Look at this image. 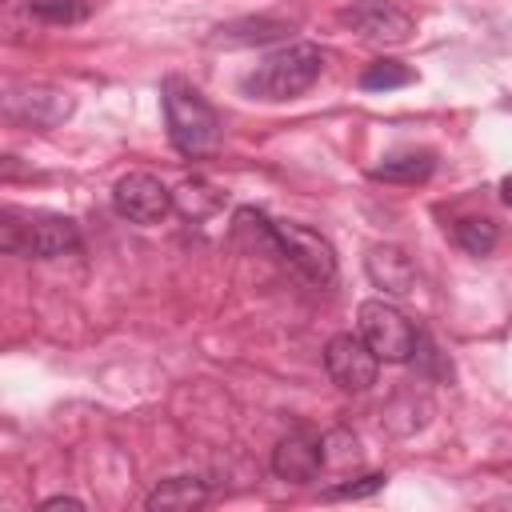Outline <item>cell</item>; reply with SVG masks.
Instances as JSON below:
<instances>
[{
	"label": "cell",
	"instance_id": "6da1fadb",
	"mask_svg": "<svg viewBox=\"0 0 512 512\" xmlns=\"http://www.w3.org/2000/svg\"><path fill=\"white\" fill-rule=\"evenodd\" d=\"M324 72V52L316 44H284L276 52H268L244 80L240 92L248 100H264V104H284L304 96Z\"/></svg>",
	"mask_w": 512,
	"mask_h": 512
},
{
	"label": "cell",
	"instance_id": "7a4b0ae2",
	"mask_svg": "<svg viewBox=\"0 0 512 512\" xmlns=\"http://www.w3.org/2000/svg\"><path fill=\"white\" fill-rule=\"evenodd\" d=\"M160 104H164L168 140L180 156H208L220 144V116L200 96V88H192L180 76H168L160 88Z\"/></svg>",
	"mask_w": 512,
	"mask_h": 512
},
{
	"label": "cell",
	"instance_id": "3957f363",
	"mask_svg": "<svg viewBox=\"0 0 512 512\" xmlns=\"http://www.w3.org/2000/svg\"><path fill=\"white\" fill-rule=\"evenodd\" d=\"M0 248L24 260H56L80 248V228L60 212H0Z\"/></svg>",
	"mask_w": 512,
	"mask_h": 512
},
{
	"label": "cell",
	"instance_id": "277c9868",
	"mask_svg": "<svg viewBox=\"0 0 512 512\" xmlns=\"http://www.w3.org/2000/svg\"><path fill=\"white\" fill-rule=\"evenodd\" d=\"M356 316H360V336L368 340V348L380 360H388V364H408L412 360L420 332H416V324L396 304H388V300H364Z\"/></svg>",
	"mask_w": 512,
	"mask_h": 512
},
{
	"label": "cell",
	"instance_id": "5b68a950",
	"mask_svg": "<svg viewBox=\"0 0 512 512\" xmlns=\"http://www.w3.org/2000/svg\"><path fill=\"white\" fill-rule=\"evenodd\" d=\"M276 228V248H280V260H288L308 284H332L336 280V252L332 244L304 228V224H292V220H272Z\"/></svg>",
	"mask_w": 512,
	"mask_h": 512
},
{
	"label": "cell",
	"instance_id": "8992f818",
	"mask_svg": "<svg viewBox=\"0 0 512 512\" xmlns=\"http://www.w3.org/2000/svg\"><path fill=\"white\" fill-rule=\"evenodd\" d=\"M324 368L340 392H368L380 372V356L360 332H340L324 344Z\"/></svg>",
	"mask_w": 512,
	"mask_h": 512
},
{
	"label": "cell",
	"instance_id": "52a82bcc",
	"mask_svg": "<svg viewBox=\"0 0 512 512\" xmlns=\"http://www.w3.org/2000/svg\"><path fill=\"white\" fill-rule=\"evenodd\" d=\"M340 24L372 44H404L416 32V16L396 0H356L340 12Z\"/></svg>",
	"mask_w": 512,
	"mask_h": 512
},
{
	"label": "cell",
	"instance_id": "ba28073f",
	"mask_svg": "<svg viewBox=\"0 0 512 512\" xmlns=\"http://www.w3.org/2000/svg\"><path fill=\"white\" fill-rule=\"evenodd\" d=\"M112 208L132 224H160L176 208V192H168L152 172H128L112 184Z\"/></svg>",
	"mask_w": 512,
	"mask_h": 512
},
{
	"label": "cell",
	"instance_id": "9c48e42d",
	"mask_svg": "<svg viewBox=\"0 0 512 512\" xmlns=\"http://www.w3.org/2000/svg\"><path fill=\"white\" fill-rule=\"evenodd\" d=\"M72 108H76V100L64 88H48V84L12 88L4 96V116L24 128H56L72 116Z\"/></svg>",
	"mask_w": 512,
	"mask_h": 512
},
{
	"label": "cell",
	"instance_id": "30bf717a",
	"mask_svg": "<svg viewBox=\"0 0 512 512\" xmlns=\"http://www.w3.org/2000/svg\"><path fill=\"white\" fill-rule=\"evenodd\" d=\"M324 468V456H320V440L308 436V432H288L276 448H272V472L276 480L284 484H308L316 480Z\"/></svg>",
	"mask_w": 512,
	"mask_h": 512
},
{
	"label": "cell",
	"instance_id": "8fae6325",
	"mask_svg": "<svg viewBox=\"0 0 512 512\" xmlns=\"http://www.w3.org/2000/svg\"><path fill=\"white\" fill-rule=\"evenodd\" d=\"M364 272H368V280H372L380 292H388V296H408V292L416 288V264H412L408 252L396 248V244H376V248H368Z\"/></svg>",
	"mask_w": 512,
	"mask_h": 512
},
{
	"label": "cell",
	"instance_id": "7c38bea8",
	"mask_svg": "<svg viewBox=\"0 0 512 512\" xmlns=\"http://www.w3.org/2000/svg\"><path fill=\"white\" fill-rule=\"evenodd\" d=\"M288 32H292V20L284 16H240V20L220 24L208 36V48H252V44H272Z\"/></svg>",
	"mask_w": 512,
	"mask_h": 512
},
{
	"label": "cell",
	"instance_id": "4fadbf2b",
	"mask_svg": "<svg viewBox=\"0 0 512 512\" xmlns=\"http://www.w3.org/2000/svg\"><path fill=\"white\" fill-rule=\"evenodd\" d=\"M204 504H208V484L196 480V476H168L144 500L148 512H192V508H204Z\"/></svg>",
	"mask_w": 512,
	"mask_h": 512
},
{
	"label": "cell",
	"instance_id": "5bb4252c",
	"mask_svg": "<svg viewBox=\"0 0 512 512\" xmlns=\"http://www.w3.org/2000/svg\"><path fill=\"white\" fill-rule=\"evenodd\" d=\"M436 168V156L432 152H396V156H384L372 176L376 180H388V184H424Z\"/></svg>",
	"mask_w": 512,
	"mask_h": 512
},
{
	"label": "cell",
	"instance_id": "9a60e30c",
	"mask_svg": "<svg viewBox=\"0 0 512 512\" xmlns=\"http://www.w3.org/2000/svg\"><path fill=\"white\" fill-rule=\"evenodd\" d=\"M452 240L468 252V256H488L500 244V224L488 216H464L452 224Z\"/></svg>",
	"mask_w": 512,
	"mask_h": 512
},
{
	"label": "cell",
	"instance_id": "2e32d148",
	"mask_svg": "<svg viewBox=\"0 0 512 512\" xmlns=\"http://www.w3.org/2000/svg\"><path fill=\"white\" fill-rule=\"evenodd\" d=\"M412 80H416V72L404 60H372L360 76V88L364 92H396V88H408Z\"/></svg>",
	"mask_w": 512,
	"mask_h": 512
},
{
	"label": "cell",
	"instance_id": "e0dca14e",
	"mask_svg": "<svg viewBox=\"0 0 512 512\" xmlns=\"http://www.w3.org/2000/svg\"><path fill=\"white\" fill-rule=\"evenodd\" d=\"M320 456H324V468L348 472V468L360 464V444H356V436L348 428H332V432L320 436Z\"/></svg>",
	"mask_w": 512,
	"mask_h": 512
},
{
	"label": "cell",
	"instance_id": "ac0fdd59",
	"mask_svg": "<svg viewBox=\"0 0 512 512\" xmlns=\"http://www.w3.org/2000/svg\"><path fill=\"white\" fill-rule=\"evenodd\" d=\"M176 208L184 216H192V220H204V216H212L220 208V192L208 188L204 180H184L180 192H176Z\"/></svg>",
	"mask_w": 512,
	"mask_h": 512
},
{
	"label": "cell",
	"instance_id": "d6986e66",
	"mask_svg": "<svg viewBox=\"0 0 512 512\" xmlns=\"http://www.w3.org/2000/svg\"><path fill=\"white\" fill-rule=\"evenodd\" d=\"M28 12L48 20V24H76V20H84V4L80 0H28Z\"/></svg>",
	"mask_w": 512,
	"mask_h": 512
},
{
	"label": "cell",
	"instance_id": "ffe728a7",
	"mask_svg": "<svg viewBox=\"0 0 512 512\" xmlns=\"http://www.w3.org/2000/svg\"><path fill=\"white\" fill-rule=\"evenodd\" d=\"M384 472H368V476H356V480H340L332 488H324V500H360V496H372L384 488Z\"/></svg>",
	"mask_w": 512,
	"mask_h": 512
},
{
	"label": "cell",
	"instance_id": "44dd1931",
	"mask_svg": "<svg viewBox=\"0 0 512 512\" xmlns=\"http://www.w3.org/2000/svg\"><path fill=\"white\" fill-rule=\"evenodd\" d=\"M412 364L424 372V376H452V364L436 352V344L420 332V340H416V352H412Z\"/></svg>",
	"mask_w": 512,
	"mask_h": 512
},
{
	"label": "cell",
	"instance_id": "7402d4cb",
	"mask_svg": "<svg viewBox=\"0 0 512 512\" xmlns=\"http://www.w3.org/2000/svg\"><path fill=\"white\" fill-rule=\"evenodd\" d=\"M60 508L84 512V500H76V496H48V500H40V512H60Z\"/></svg>",
	"mask_w": 512,
	"mask_h": 512
},
{
	"label": "cell",
	"instance_id": "603a6c76",
	"mask_svg": "<svg viewBox=\"0 0 512 512\" xmlns=\"http://www.w3.org/2000/svg\"><path fill=\"white\" fill-rule=\"evenodd\" d=\"M500 200L512 208V176H504V180H500Z\"/></svg>",
	"mask_w": 512,
	"mask_h": 512
}]
</instances>
